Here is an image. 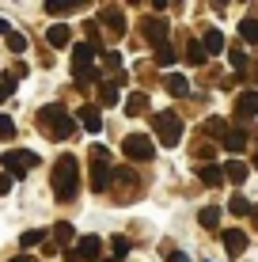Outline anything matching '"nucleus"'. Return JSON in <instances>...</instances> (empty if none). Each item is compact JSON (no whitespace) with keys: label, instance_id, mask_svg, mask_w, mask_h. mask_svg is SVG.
Masks as SVG:
<instances>
[{"label":"nucleus","instance_id":"1","mask_svg":"<svg viewBox=\"0 0 258 262\" xmlns=\"http://www.w3.org/2000/svg\"><path fill=\"white\" fill-rule=\"evenodd\" d=\"M53 198L57 202H73L76 190H80V164L73 152H65V156H57V164H53Z\"/></svg>","mask_w":258,"mask_h":262},{"label":"nucleus","instance_id":"2","mask_svg":"<svg viewBox=\"0 0 258 262\" xmlns=\"http://www.w3.org/2000/svg\"><path fill=\"white\" fill-rule=\"evenodd\" d=\"M38 129L46 133V137H53V141H68L76 133V122H73V114L65 111V106H42L38 111Z\"/></svg>","mask_w":258,"mask_h":262},{"label":"nucleus","instance_id":"3","mask_svg":"<svg viewBox=\"0 0 258 262\" xmlns=\"http://www.w3.org/2000/svg\"><path fill=\"white\" fill-rule=\"evenodd\" d=\"M95 53L99 50H95L91 42H80V46L73 50V76L80 80V84H99V69L91 65Z\"/></svg>","mask_w":258,"mask_h":262},{"label":"nucleus","instance_id":"4","mask_svg":"<svg viewBox=\"0 0 258 262\" xmlns=\"http://www.w3.org/2000/svg\"><path fill=\"white\" fill-rule=\"evenodd\" d=\"M152 129H156V141H159V144L175 148V144L182 141L186 125H182V118H179L175 111H163V114H156V118H152Z\"/></svg>","mask_w":258,"mask_h":262},{"label":"nucleus","instance_id":"5","mask_svg":"<svg viewBox=\"0 0 258 262\" xmlns=\"http://www.w3.org/2000/svg\"><path fill=\"white\" fill-rule=\"evenodd\" d=\"M0 167H4L12 179H23L31 167H38V152H31V148H8L4 156H0Z\"/></svg>","mask_w":258,"mask_h":262},{"label":"nucleus","instance_id":"6","mask_svg":"<svg viewBox=\"0 0 258 262\" xmlns=\"http://www.w3.org/2000/svg\"><path fill=\"white\" fill-rule=\"evenodd\" d=\"M122 152H126L133 164H148V160L156 156V144H152V137H145V133H129V137L122 141Z\"/></svg>","mask_w":258,"mask_h":262},{"label":"nucleus","instance_id":"7","mask_svg":"<svg viewBox=\"0 0 258 262\" xmlns=\"http://www.w3.org/2000/svg\"><path fill=\"white\" fill-rule=\"evenodd\" d=\"M167 31H171V19H163V15H152V19H145V42H152V46H167Z\"/></svg>","mask_w":258,"mask_h":262},{"label":"nucleus","instance_id":"8","mask_svg":"<svg viewBox=\"0 0 258 262\" xmlns=\"http://www.w3.org/2000/svg\"><path fill=\"white\" fill-rule=\"evenodd\" d=\"M99 23L114 34V38H122V34H126V15H122V8H114V4L99 8Z\"/></svg>","mask_w":258,"mask_h":262},{"label":"nucleus","instance_id":"9","mask_svg":"<svg viewBox=\"0 0 258 262\" xmlns=\"http://www.w3.org/2000/svg\"><path fill=\"white\" fill-rule=\"evenodd\" d=\"M110 183H114V167L103 164V160H91V190L103 194V190H110Z\"/></svg>","mask_w":258,"mask_h":262},{"label":"nucleus","instance_id":"10","mask_svg":"<svg viewBox=\"0 0 258 262\" xmlns=\"http://www.w3.org/2000/svg\"><path fill=\"white\" fill-rule=\"evenodd\" d=\"M220 243H224V251H228L232 258H239V255L247 251V243H251V239H247V232L232 228V232H220Z\"/></svg>","mask_w":258,"mask_h":262},{"label":"nucleus","instance_id":"11","mask_svg":"<svg viewBox=\"0 0 258 262\" xmlns=\"http://www.w3.org/2000/svg\"><path fill=\"white\" fill-rule=\"evenodd\" d=\"M76 118H80V125H84L87 133H99L103 129V118H99V106H95V103H84Z\"/></svg>","mask_w":258,"mask_h":262},{"label":"nucleus","instance_id":"12","mask_svg":"<svg viewBox=\"0 0 258 262\" xmlns=\"http://www.w3.org/2000/svg\"><path fill=\"white\" fill-rule=\"evenodd\" d=\"M99 251H103L99 236H84V239L76 243V258L80 262H95V258H99Z\"/></svg>","mask_w":258,"mask_h":262},{"label":"nucleus","instance_id":"13","mask_svg":"<svg viewBox=\"0 0 258 262\" xmlns=\"http://www.w3.org/2000/svg\"><path fill=\"white\" fill-rule=\"evenodd\" d=\"M236 114L239 118H254L258 114V92H239L236 95Z\"/></svg>","mask_w":258,"mask_h":262},{"label":"nucleus","instance_id":"14","mask_svg":"<svg viewBox=\"0 0 258 262\" xmlns=\"http://www.w3.org/2000/svg\"><path fill=\"white\" fill-rule=\"evenodd\" d=\"M46 42H50V46H53V50H65V46H68V42H73V31H68V27H65V23H53V27H50V31H46Z\"/></svg>","mask_w":258,"mask_h":262},{"label":"nucleus","instance_id":"15","mask_svg":"<svg viewBox=\"0 0 258 262\" xmlns=\"http://www.w3.org/2000/svg\"><path fill=\"white\" fill-rule=\"evenodd\" d=\"M163 88H167V95H175V99L190 95V80L179 76V72H167V76H163Z\"/></svg>","mask_w":258,"mask_h":262},{"label":"nucleus","instance_id":"16","mask_svg":"<svg viewBox=\"0 0 258 262\" xmlns=\"http://www.w3.org/2000/svg\"><path fill=\"white\" fill-rule=\"evenodd\" d=\"M247 175H251V167H247L243 164V160H228V164H224V179H228V183H247Z\"/></svg>","mask_w":258,"mask_h":262},{"label":"nucleus","instance_id":"17","mask_svg":"<svg viewBox=\"0 0 258 262\" xmlns=\"http://www.w3.org/2000/svg\"><path fill=\"white\" fill-rule=\"evenodd\" d=\"M198 179H201L205 186H220V183H224V167H217V164H201V167H198Z\"/></svg>","mask_w":258,"mask_h":262},{"label":"nucleus","instance_id":"18","mask_svg":"<svg viewBox=\"0 0 258 262\" xmlns=\"http://www.w3.org/2000/svg\"><path fill=\"white\" fill-rule=\"evenodd\" d=\"M99 103H103V106L122 103V92H118V84H114V80H99Z\"/></svg>","mask_w":258,"mask_h":262},{"label":"nucleus","instance_id":"19","mask_svg":"<svg viewBox=\"0 0 258 262\" xmlns=\"http://www.w3.org/2000/svg\"><path fill=\"white\" fill-rule=\"evenodd\" d=\"M220 141H224V148L232 152V156H236V152H243L247 144H251V141H247V133H243V129H228V133H224Z\"/></svg>","mask_w":258,"mask_h":262},{"label":"nucleus","instance_id":"20","mask_svg":"<svg viewBox=\"0 0 258 262\" xmlns=\"http://www.w3.org/2000/svg\"><path fill=\"white\" fill-rule=\"evenodd\" d=\"M145 111H148V95H145V92H133V95L126 99V114H129V118H140Z\"/></svg>","mask_w":258,"mask_h":262},{"label":"nucleus","instance_id":"21","mask_svg":"<svg viewBox=\"0 0 258 262\" xmlns=\"http://www.w3.org/2000/svg\"><path fill=\"white\" fill-rule=\"evenodd\" d=\"M73 236H76V228H73L68 221L53 224V247H68V243H73Z\"/></svg>","mask_w":258,"mask_h":262},{"label":"nucleus","instance_id":"22","mask_svg":"<svg viewBox=\"0 0 258 262\" xmlns=\"http://www.w3.org/2000/svg\"><path fill=\"white\" fill-rule=\"evenodd\" d=\"M201 46H205V53H220V50H224V34H220L217 27H209L205 38H201Z\"/></svg>","mask_w":258,"mask_h":262},{"label":"nucleus","instance_id":"23","mask_svg":"<svg viewBox=\"0 0 258 262\" xmlns=\"http://www.w3.org/2000/svg\"><path fill=\"white\" fill-rule=\"evenodd\" d=\"M198 224H201V228H217V224H220V205H205V209H198Z\"/></svg>","mask_w":258,"mask_h":262},{"label":"nucleus","instance_id":"24","mask_svg":"<svg viewBox=\"0 0 258 262\" xmlns=\"http://www.w3.org/2000/svg\"><path fill=\"white\" fill-rule=\"evenodd\" d=\"M239 38H243L247 46H258V19H243L239 23Z\"/></svg>","mask_w":258,"mask_h":262},{"label":"nucleus","instance_id":"25","mask_svg":"<svg viewBox=\"0 0 258 262\" xmlns=\"http://www.w3.org/2000/svg\"><path fill=\"white\" fill-rule=\"evenodd\" d=\"M38 243H46V232H42V228H31V232H23V236H19V247L23 251L38 247Z\"/></svg>","mask_w":258,"mask_h":262},{"label":"nucleus","instance_id":"26","mask_svg":"<svg viewBox=\"0 0 258 262\" xmlns=\"http://www.w3.org/2000/svg\"><path fill=\"white\" fill-rule=\"evenodd\" d=\"M251 209H254V205L247 202L243 194H236L232 202H228V213H232V216H251Z\"/></svg>","mask_w":258,"mask_h":262},{"label":"nucleus","instance_id":"27","mask_svg":"<svg viewBox=\"0 0 258 262\" xmlns=\"http://www.w3.org/2000/svg\"><path fill=\"white\" fill-rule=\"evenodd\" d=\"M205 46H201V42H190V46H186V61H190V65H205Z\"/></svg>","mask_w":258,"mask_h":262},{"label":"nucleus","instance_id":"28","mask_svg":"<svg viewBox=\"0 0 258 262\" xmlns=\"http://www.w3.org/2000/svg\"><path fill=\"white\" fill-rule=\"evenodd\" d=\"M175 57H179V50H175V46H159V50H156V65H163V69L171 65Z\"/></svg>","mask_w":258,"mask_h":262},{"label":"nucleus","instance_id":"29","mask_svg":"<svg viewBox=\"0 0 258 262\" xmlns=\"http://www.w3.org/2000/svg\"><path fill=\"white\" fill-rule=\"evenodd\" d=\"M201 133H213V137H224V133H228V125L220 122V118H209L205 125H201Z\"/></svg>","mask_w":258,"mask_h":262},{"label":"nucleus","instance_id":"30","mask_svg":"<svg viewBox=\"0 0 258 262\" xmlns=\"http://www.w3.org/2000/svg\"><path fill=\"white\" fill-rule=\"evenodd\" d=\"M73 8H76L73 0H50V4H46V12H50V15H61V12H73Z\"/></svg>","mask_w":258,"mask_h":262},{"label":"nucleus","instance_id":"31","mask_svg":"<svg viewBox=\"0 0 258 262\" xmlns=\"http://www.w3.org/2000/svg\"><path fill=\"white\" fill-rule=\"evenodd\" d=\"M15 137V122L8 114H0V141H12Z\"/></svg>","mask_w":258,"mask_h":262},{"label":"nucleus","instance_id":"32","mask_svg":"<svg viewBox=\"0 0 258 262\" xmlns=\"http://www.w3.org/2000/svg\"><path fill=\"white\" fill-rule=\"evenodd\" d=\"M110 251H114V258H126V255H129V239H126V236H114Z\"/></svg>","mask_w":258,"mask_h":262},{"label":"nucleus","instance_id":"33","mask_svg":"<svg viewBox=\"0 0 258 262\" xmlns=\"http://www.w3.org/2000/svg\"><path fill=\"white\" fill-rule=\"evenodd\" d=\"M8 50H12V53H23V50H27V38H23L19 31H12V34H8Z\"/></svg>","mask_w":258,"mask_h":262},{"label":"nucleus","instance_id":"34","mask_svg":"<svg viewBox=\"0 0 258 262\" xmlns=\"http://www.w3.org/2000/svg\"><path fill=\"white\" fill-rule=\"evenodd\" d=\"M12 92H15V76L8 72V76H0V103H4V99L12 95Z\"/></svg>","mask_w":258,"mask_h":262},{"label":"nucleus","instance_id":"35","mask_svg":"<svg viewBox=\"0 0 258 262\" xmlns=\"http://www.w3.org/2000/svg\"><path fill=\"white\" fill-rule=\"evenodd\" d=\"M228 61H232V69H247V53L243 50H228Z\"/></svg>","mask_w":258,"mask_h":262},{"label":"nucleus","instance_id":"36","mask_svg":"<svg viewBox=\"0 0 258 262\" xmlns=\"http://www.w3.org/2000/svg\"><path fill=\"white\" fill-rule=\"evenodd\" d=\"M194 156H198V160H205V164H213V156H217V148H213V144H201V148H194Z\"/></svg>","mask_w":258,"mask_h":262},{"label":"nucleus","instance_id":"37","mask_svg":"<svg viewBox=\"0 0 258 262\" xmlns=\"http://www.w3.org/2000/svg\"><path fill=\"white\" fill-rule=\"evenodd\" d=\"M91 160H103V164H106V160H110V152H106L103 144H95V148H91Z\"/></svg>","mask_w":258,"mask_h":262},{"label":"nucleus","instance_id":"38","mask_svg":"<svg viewBox=\"0 0 258 262\" xmlns=\"http://www.w3.org/2000/svg\"><path fill=\"white\" fill-rule=\"evenodd\" d=\"M103 61H106V69H118V65H122V57H118V53H106Z\"/></svg>","mask_w":258,"mask_h":262},{"label":"nucleus","instance_id":"39","mask_svg":"<svg viewBox=\"0 0 258 262\" xmlns=\"http://www.w3.org/2000/svg\"><path fill=\"white\" fill-rule=\"evenodd\" d=\"M12 190V175H0V194H8Z\"/></svg>","mask_w":258,"mask_h":262},{"label":"nucleus","instance_id":"40","mask_svg":"<svg viewBox=\"0 0 258 262\" xmlns=\"http://www.w3.org/2000/svg\"><path fill=\"white\" fill-rule=\"evenodd\" d=\"M167 262H190V258H186L182 251H171V255H167Z\"/></svg>","mask_w":258,"mask_h":262},{"label":"nucleus","instance_id":"41","mask_svg":"<svg viewBox=\"0 0 258 262\" xmlns=\"http://www.w3.org/2000/svg\"><path fill=\"white\" fill-rule=\"evenodd\" d=\"M0 34H4V38L12 34V27H8V19H0Z\"/></svg>","mask_w":258,"mask_h":262},{"label":"nucleus","instance_id":"42","mask_svg":"<svg viewBox=\"0 0 258 262\" xmlns=\"http://www.w3.org/2000/svg\"><path fill=\"white\" fill-rule=\"evenodd\" d=\"M251 224H254V228H258V205H254V209H251Z\"/></svg>","mask_w":258,"mask_h":262},{"label":"nucleus","instance_id":"43","mask_svg":"<svg viewBox=\"0 0 258 262\" xmlns=\"http://www.w3.org/2000/svg\"><path fill=\"white\" fill-rule=\"evenodd\" d=\"M12 262H38V258H31V255H19V258H12Z\"/></svg>","mask_w":258,"mask_h":262},{"label":"nucleus","instance_id":"44","mask_svg":"<svg viewBox=\"0 0 258 262\" xmlns=\"http://www.w3.org/2000/svg\"><path fill=\"white\" fill-rule=\"evenodd\" d=\"M106 262H122V258H114V255H110V258H106Z\"/></svg>","mask_w":258,"mask_h":262},{"label":"nucleus","instance_id":"45","mask_svg":"<svg viewBox=\"0 0 258 262\" xmlns=\"http://www.w3.org/2000/svg\"><path fill=\"white\" fill-rule=\"evenodd\" d=\"M254 167H258V152H254Z\"/></svg>","mask_w":258,"mask_h":262}]
</instances>
